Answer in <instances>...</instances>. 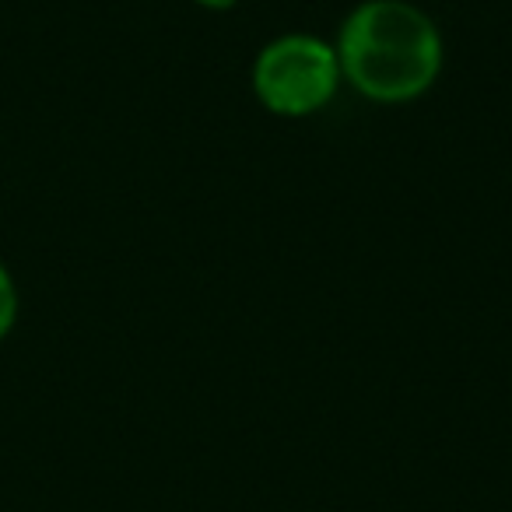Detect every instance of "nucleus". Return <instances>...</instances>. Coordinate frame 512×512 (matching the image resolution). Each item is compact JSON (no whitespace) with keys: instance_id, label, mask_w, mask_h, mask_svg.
<instances>
[{"instance_id":"f257e3e1","label":"nucleus","mask_w":512,"mask_h":512,"mask_svg":"<svg viewBox=\"0 0 512 512\" xmlns=\"http://www.w3.org/2000/svg\"><path fill=\"white\" fill-rule=\"evenodd\" d=\"M344 85L379 106H404L435 88L446 43L428 11L411 0H362L337 32Z\"/></svg>"},{"instance_id":"20e7f679","label":"nucleus","mask_w":512,"mask_h":512,"mask_svg":"<svg viewBox=\"0 0 512 512\" xmlns=\"http://www.w3.org/2000/svg\"><path fill=\"white\" fill-rule=\"evenodd\" d=\"M197 8H204V11H232L239 0H193Z\"/></svg>"},{"instance_id":"f03ea898","label":"nucleus","mask_w":512,"mask_h":512,"mask_svg":"<svg viewBox=\"0 0 512 512\" xmlns=\"http://www.w3.org/2000/svg\"><path fill=\"white\" fill-rule=\"evenodd\" d=\"M256 102L285 120H306L341 92V60L334 43L309 32H288L256 53L249 71Z\"/></svg>"},{"instance_id":"7ed1b4c3","label":"nucleus","mask_w":512,"mask_h":512,"mask_svg":"<svg viewBox=\"0 0 512 512\" xmlns=\"http://www.w3.org/2000/svg\"><path fill=\"white\" fill-rule=\"evenodd\" d=\"M18 309H22V295H18L15 274L0 264V341L15 330L18 323Z\"/></svg>"}]
</instances>
